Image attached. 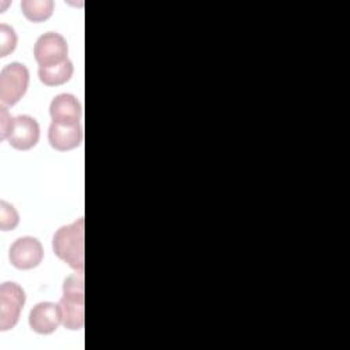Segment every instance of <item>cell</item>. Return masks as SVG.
Here are the masks:
<instances>
[{
  "mask_svg": "<svg viewBox=\"0 0 350 350\" xmlns=\"http://www.w3.org/2000/svg\"><path fill=\"white\" fill-rule=\"evenodd\" d=\"M26 295L23 288L15 282H4L0 286V329L14 328L19 320Z\"/></svg>",
  "mask_w": 350,
  "mask_h": 350,
  "instance_id": "277c9868",
  "label": "cell"
},
{
  "mask_svg": "<svg viewBox=\"0 0 350 350\" xmlns=\"http://www.w3.org/2000/svg\"><path fill=\"white\" fill-rule=\"evenodd\" d=\"M40 139V124L29 115H18L14 118L12 127L7 137L8 144L18 150H29L37 145Z\"/></svg>",
  "mask_w": 350,
  "mask_h": 350,
  "instance_id": "52a82bcc",
  "label": "cell"
},
{
  "mask_svg": "<svg viewBox=\"0 0 350 350\" xmlns=\"http://www.w3.org/2000/svg\"><path fill=\"white\" fill-rule=\"evenodd\" d=\"M49 115L52 123L74 124L79 123L82 115V107L75 96L70 93H60L51 101Z\"/></svg>",
  "mask_w": 350,
  "mask_h": 350,
  "instance_id": "30bf717a",
  "label": "cell"
},
{
  "mask_svg": "<svg viewBox=\"0 0 350 350\" xmlns=\"http://www.w3.org/2000/svg\"><path fill=\"white\" fill-rule=\"evenodd\" d=\"M16 41H18V37L14 27L8 26L7 23H1L0 25V56L5 57L7 55H10L15 49Z\"/></svg>",
  "mask_w": 350,
  "mask_h": 350,
  "instance_id": "5bb4252c",
  "label": "cell"
},
{
  "mask_svg": "<svg viewBox=\"0 0 350 350\" xmlns=\"http://www.w3.org/2000/svg\"><path fill=\"white\" fill-rule=\"evenodd\" d=\"M83 235L85 220L78 217L75 221L60 227L52 239L55 254L75 271H83L85 267Z\"/></svg>",
  "mask_w": 350,
  "mask_h": 350,
  "instance_id": "6da1fadb",
  "label": "cell"
},
{
  "mask_svg": "<svg viewBox=\"0 0 350 350\" xmlns=\"http://www.w3.org/2000/svg\"><path fill=\"white\" fill-rule=\"evenodd\" d=\"M19 223V215L14 205L8 204L7 201H0V228L3 231L14 230Z\"/></svg>",
  "mask_w": 350,
  "mask_h": 350,
  "instance_id": "4fadbf2b",
  "label": "cell"
},
{
  "mask_svg": "<svg viewBox=\"0 0 350 350\" xmlns=\"http://www.w3.org/2000/svg\"><path fill=\"white\" fill-rule=\"evenodd\" d=\"M62 323L59 304L44 301L38 302L29 314V325L30 328L41 335L52 334L57 329Z\"/></svg>",
  "mask_w": 350,
  "mask_h": 350,
  "instance_id": "ba28073f",
  "label": "cell"
},
{
  "mask_svg": "<svg viewBox=\"0 0 350 350\" xmlns=\"http://www.w3.org/2000/svg\"><path fill=\"white\" fill-rule=\"evenodd\" d=\"M82 137L83 133L81 123H51L48 130L49 145L59 152H67L79 146L82 142Z\"/></svg>",
  "mask_w": 350,
  "mask_h": 350,
  "instance_id": "9c48e42d",
  "label": "cell"
},
{
  "mask_svg": "<svg viewBox=\"0 0 350 350\" xmlns=\"http://www.w3.org/2000/svg\"><path fill=\"white\" fill-rule=\"evenodd\" d=\"M74 66L70 59L52 67H38V78L46 86H59L70 81Z\"/></svg>",
  "mask_w": 350,
  "mask_h": 350,
  "instance_id": "8fae6325",
  "label": "cell"
},
{
  "mask_svg": "<svg viewBox=\"0 0 350 350\" xmlns=\"http://www.w3.org/2000/svg\"><path fill=\"white\" fill-rule=\"evenodd\" d=\"M62 324L71 331L81 329L85 324L83 273L78 271L63 283V295L59 301Z\"/></svg>",
  "mask_w": 350,
  "mask_h": 350,
  "instance_id": "7a4b0ae2",
  "label": "cell"
},
{
  "mask_svg": "<svg viewBox=\"0 0 350 350\" xmlns=\"http://www.w3.org/2000/svg\"><path fill=\"white\" fill-rule=\"evenodd\" d=\"M53 7L52 0H23L21 3L23 15L31 22H44L51 18Z\"/></svg>",
  "mask_w": 350,
  "mask_h": 350,
  "instance_id": "7c38bea8",
  "label": "cell"
},
{
  "mask_svg": "<svg viewBox=\"0 0 350 350\" xmlns=\"http://www.w3.org/2000/svg\"><path fill=\"white\" fill-rule=\"evenodd\" d=\"M33 52L40 67H52L68 59L67 41L56 31H48L40 36L34 44Z\"/></svg>",
  "mask_w": 350,
  "mask_h": 350,
  "instance_id": "5b68a950",
  "label": "cell"
},
{
  "mask_svg": "<svg viewBox=\"0 0 350 350\" xmlns=\"http://www.w3.org/2000/svg\"><path fill=\"white\" fill-rule=\"evenodd\" d=\"M30 74L25 64L12 62L0 72V100L3 105H15L26 93Z\"/></svg>",
  "mask_w": 350,
  "mask_h": 350,
  "instance_id": "3957f363",
  "label": "cell"
},
{
  "mask_svg": "<svg viewBox=\"0 0 350 350\" xmlns=\"http://www.w3.org/2000/svg\"><path fill=\"white\" fill-rule=\"evenodd\" d=\"M12 122H14V118L10 115L5 105H1L0 107V137H1V139H7L10 130L12 127Z\"/></svg>",
  "mask_w": 350,
  "mask_h": 350,
  "instance_id": "9a60e30c",
  "label": "cell"
},
{
  "mask_svg": "<svg viewBox=\"0 0 350 350\" xmlns=\"http://www.w3.org/2000/svg\"><path fill=\"white\" fill-rule=\"evenodd\" d=\"M44 249L34 237L18 238L10 247V262L18 269H33L42 261Z\"/></svg>",
  "mask_w": 350,
  "mask_h": 350,
  "instance_id": "8992f818",
  "label": "cell"
}]
</instances>
